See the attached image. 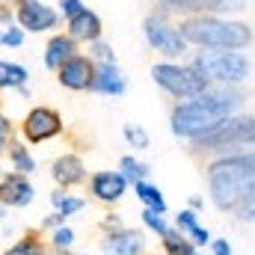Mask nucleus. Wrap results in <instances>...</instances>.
I'll return each mask as SVG.
<instances>
[{
	"label": "nucleus",
	"mask_w": 255,
	"mask_h": 255,
	"mask_svg": "<svg viewBox=\"0 0 255 255\" xmlns=\"http://www.w3.org/2000/svg\"><path fill=\"white\" fill-rule=\"evenodd\" d=\"M238 107H241L238 92H229V89L214 92V89H208V92L196 95L193 101H184V104H178L172 110V133L187 136V139H199L211 128L226 122Z\"/></svg>",
	"instance_id": "obj_1"
},
{
	"label": "nucleus",
	"mask_w": 255,
	"mask_h": 255,
	"mask_svg": "<svg viewBox=\"0 0 255 255\" xmlns=\"http://www.w3.org/2000/svg\"><path fill=\"white\" fill-rule=\"evenodd\" d=\"M255 184V151L253 154H235L214 160L208 166V187L217 202V208L229 211L250 199V190Z\"/></svg>",
	"instance_id": "obj_2"
},
{
	"label": "nucleus",
	"mask_w": 255,
	"mask_h": 255,
	"mask_svg": "<svg viewBox=\"0 0 255 255\" xmlns=\"http://www.w3.org/2000/svg\"><path fill=\"white\" fill-rule=\"evenodd\" d=\"M178 33L187 45L217 48V51H241L253 42V30L241 21H226L217 15H190L181 21Z\"/></svg>",
	"instance_id": "obj_3"
},
{
	"label": "nucleus",
	"mask_w": 255,
	"mask_h": 255,
	"mask_svg": "<svg viewBox=\"0 0 255 255\" xmlns=\"http://www.w3.org/2000/svg\"><path fill=\"white\" fill-rule=\"evenodd\" d=\"M151 77L160 89H166L175 98H196L211 89V80L196 71L193 65H175V63H157L151 68Z\"/></svg>",
	"instance_id": "obj_4"
},
{
	"label": "nucleus",
	"mask_w": 255,
	"mask_h": 255,
	"mask_svg": "<svg viewBox=\"0 0 255 255\" xmlns=\"http://www.w3.org/2000/svg\"><path fill=\"white\" fill-rule=\"evenodd\" d=\"M193 68L202 71L208 80L220 83H241L250 74V60L238 51H205L193 60Z\"/></svg>",
	"instance_id": "obj_5"
},
{
	"label": "nucleus",
	"mask_w": 255,
	"mask_h": 255,
	"mask_svg": "<svg viewBox=\"0 0 255 255\" xmlns=\"http://www.w3.org/2000/svg\"><path fill=\"white\" fill-rule=\"evenodd\" d=\"M199 151L226 148V145H255V119L253 116H229L226 122L211 128L199 139H193Z\"/></svg>",
	"instance_id": "obj_6"
},
{
	"label": "nucleus",
	"mask_w": 255,
	"mask_h": 255,
	"mask_svg": "<svg viewBox=\"0 0 255 255\" xmlns=\"http://www.w3.org/2000/svg\"><path fill=\"white\" fill-rule=\"evenodd\" d=\"M142 33H145V42L157 51V54H163V57H181L184 51H187V42H184V36L178 33V27L175 24H169L163 15H157V12H151L145 21H142Z\"/></svg>",
	"instance_id": "obj_7"
},
{
	"label": "nucleus",
	"mask_w": 255,
	"mask_h": 255,
	"mask_svg": "<svg viewBox=\"0 0 255 255\" xmlns=\"http://www.w3.org/2000/svg\"><path fill=\"white\" fill-rule=\"evenodd\" d=\"M21 133H24V142H33V145L48 142L63 133V116L54 107H33L21 122Z\"/></svg>",
	"instance_id": "obj_8"
},
{
	"label": "nucleus",
	"mask_w": 255,
	"mask_h": 255,
	"mask_svg": "<svg viewBox=\"0 0 255 255\" xmlns=\"http://www.w3.org/2000/svg\"><path fill=\"white\" fill-rule=\"evenodd\" d=\"M15 18L24 33H48V30L60 27V12L39 0H21L15 6Z\"/></svg>",
	"instance_id": "obj_9"
},
{
	"label": "nucleus",
	"mask_w": 255,
	"mask_h": 255,
	"mask_svg": "<svg viewBox=\"0 0 255 255\" xmlns=\"http://www.w3.org/2000/svg\"><path fill=\"white\" fill-rule=\"evenodd\" d=\"M92 74H95V63H92V57H86V54H74L71 60H65V63L57 68L60 83H63L65 89H71V92L89 89V86H92Z\"/></svg>",
	"instance_id": "obj_10"
},
{
	"label": "nucleus",
	"mask_w": 255,
	"mask_h": 255,
	"mask_svg": "<svg viewBox=\"0 0 255 255\" xmlns=\"http://www.w3.org/2000/svg\"><path fill=\"white\" fill-rule=\"evenodd\" d=\"M36 196V187L27 175L18 172H6L0 178V205L3 208H27Z\"/></svg>",
	"instance_id": "obj_11"
},
{
	"label": "nucleus",
	"mask_w": 255,
	"mask_h": 255,
	"mask_svg": "<svg viewBox=\"0 0 255 255\" xmlns=\"http://www.w3.org/2000/svg\"><path fill=\"white\" fill-rule=\"evenodd\" d=\"M128 190V181L122 178V172H113V169H104V172H95L92 178H89V193L98 199V202H104V205H113V202H119Z\"/></svg>",
	"instance_id": "obj_12"
},
{
	"label": "nucleus",
	"mask_w": 255,
	"mask_h": 255,
	"mask_svg": "<svg viewBox=\"0 0 255 255\" xmlns=\"http://www.w3.org/2000/svg\"><path fill=\"white\" fill-rule=\"evenodd\" d=\"M51 178L57 181L60 190H71V187L86 181V166L77 154H63L51 163Z\"/></svg>",
	"instance_id": "obj_13"
},
{
	"label": "nucleus",
	"mask_w": 255,
	"mask_h": 255,
	"mask_svg": "<svg viewBox=\"0 0 255 255\" xmlns=\"http://www.w3.org/2000/svg\"><path fill=\"white\" fill-rule=\"evenodd\" d=\"M101 250H104V255H142L145 253V238H142V232L119 229L101 241Z\"/></svg>",
	"instance_id": "obj_14"
},
{
	"label": "nucleus",
	"mask_w": 255,
	"mask_h": 255,
	"mask_svg": "<svg viewBox=\"0 0 255 255\" xmlns=\"http://www.w3.org/2000/svg\"><path fill=\"white\" fill-rule=\"evenodd\" d=\"M65 27H68L65 36H71L74 42H86V45H92V42L101 39V18H98L92 9H83L80 15L68 18Z\"/></svg>",
	"instance_id": "obj_15"
},
{
	"label": "nucleus",
	"mask_w": 255,
	"mask_h": 255,
	"mask_svg": "<svg viewBox=\"0 0 255 255\" xmlns=\"http://www.w3.org/2000/svg\"><path fill=\"white\" fill-rule=\"evenodd\" d=\"M92 92H101V95H122L125 92V74L116 63H104V65H95V74H92Z\"/></svg>",
	"instance_id": "obj_16"
},
{
	"label": "nucleus",
	"mask_w": 255,
	"mask_h": 255,
	"mask_svg": "<svg viewBox=\"0 0 255 255\" xmlns=\"http://www.w3.org/2000/svg\"><path fill=\"white\" fill-rule=\"evenodd\" d=\"M77 54V42L71 39V36H65V33H57V36H51L48 39V45H45V65L51 68V71H57L65 60H71Z\"/></svg>",
	"instance_id": "obj_17"
},
{
	"label": "nucleus",
	"mask_w": 255,
	"mask_h": 255,
	"mask_svg": "<svg viewBox=\"0 0 255 255\" xmlns=\"http://www.w3.org/2000/svg\"><path fill=\"white\" fill-rule=\"evenodd\" d=\"M30 80V71L24 68L21 63H6L0 60V89H24Z\"/></svg>",
	"instance_id": "obj_18"
},
{
	"label": "nucleus",
	"mask_w": 255,
	"mask_h": 255,
	"mask_svg": "<svg viewBox=\"0 0 255 255\" xmlns=\"http://www.w3.org/2000/svg\"><path fill=\"white\" fill-rule=\"evenodd\" d=\"M9 163H12V172H18V175H30V172H36V157L30 154V148L24 145V142H18V139H12V145H9Z\"/></svg>",
	"instance_id": "obj_19"
},
{
	"label": "nucleus",
	"mask_w": 255,
	"mask_h": 255,
	"mask_svg": "<svg viewBox=\"0 0 255 255\" xmlns=\"http://www.w3.org/2000/svg\"><path fill=\"white\" fill-rule=\"evenodd\" d=\"M51 205H54V211H57L60 217H65V220H68L71 214L83 211V205H86V202H83L80 196H71V193H65V190H60V187H57V190L51 193Z\"/></svg>",
	"instance_id": "obj_20"
},
{
	"label": "nucleus",
	"mask_w": 255,
	"mask_h": 255,
	"mask_svg": "<svg viewBox=\"0 0 255 255\" xmlns=\"http://www.w3.org/2000/svg\"><path fill=\"white\" fill-rule=\"evenodd\" d=\"M133 190L139 196V202L145 205V211H157V214H166V202H163V196L157 187H151L148 181H136L133 184Z\"/></svg>",
	"instance_id": "obj_21"
},
{
	"label": "nucleus",
	"mask_w": 255,
	"mask_h": 255,
	"mask_svg": "<svg viewBox=\"0 0 255 255\" xmlns=\"http://www.w3.org/2000/svg\"><path fill=\"white\" fill-rule=\"evenodd\" d=\"M178 232H181V235H190V244H208V241H211V235H208L205 229H199L193 211H181V214H178Z\"/></svg>",
	"instance_id": "obj_22"
},
{
	"label": "nucleus",
	"mask_w": 255,
	"mask_h": 255,
	"mask_svg": "<svg viewBox=\"0 0 255 255\" xmlns=\"http://www.w3.org/2000/svg\"><path fill=\"white\" fill-rule=\"evenodd\" d=\"M42 250H45V244L39 241V235H36V232H27V235L18 238L12 247H6L3 255H42Z\"/></svg>",
	"instance_id": "obj_23"
},
{
	"label": "nucleus",
	"mask_w": 255,
	"mask_h": 255,
	"mask_svg": "<svg viewBox=\"0 0 255 255\" xmlns=\"http://www.w3.org/2000/svg\"><path fill=\"white\" fill-rule=\"evenodd\" d=\"M163 238V250L169 255H193V247L190 241H187V235H181V232H166V235H160Z\"/></svg>",
	"instance_id": "obj_24"
},
{
	"label": "nucleus",
	"mask_w": 255,
	"mask_h": 255,
	"mask_svg": "<svg viewBox=\"0 0 255 255\" xmlns=\"http://www.w3.org/2000/svg\"><path fill=\"white\" fill-rule=\"evenodd\" d=\"M166 9H175V12H202L205 9H214V0H160Z\"/></svg>",
	"instance_id": "obj_25"
},
{
	"label": "nucleus",
	"mask_w": 255,
	"mask_h": 255,
	"mask_svg": "<svg viewBox=\"0 0 255 255\" xmlns=\"http://www.w3.org/2000/svg\"><path fill=\"white\" fill-rule=\"evenodd\" d=\"M122 178L125 181H145V175H148V166L145 163H139V160H133V157H122Z\"/></svg>",
	"instance_id": "obj_26"
},
{
	"label": "nucleus",
	"mask_w": 255,
	"mask_h": 255,
	"mask_svg": "<svg viewBox=\"0 0 255 255\" xmlns=\"http://www.w3.org/2000/svg\"><path fill=\"white\" fill-rule=\"evenodd\" d=\"M89 57H92V63H95V65L116 63V54H113V48H110L107 42H101V39H98V42H92V54H89Z\"/></svg>",
	"instance_id": "obj_27"
},
{
	"label": "nucleus",
	"mask_w": 255,
	"mask_h": 255,
	"mask_svg": "<svg viewBox=\"0 0 255 255\" xmlns=\"http://www.w3.org/2000/svg\"><path fill=\"white\" fill-rule=\"evenodd\" d=\"M125 139L128 145H133V148H148V133H145V128L139 125H125Z\"/></svg>",
	"instance_id": "obj_28"
},
{
	"label": "nucleus",
	"mask_w": 255,
	"mask_h": 255,
	"mask_svg": "<svg viewBox=\"0 0 255 255\" xmlns=\"http://www.w3.org/2000/svg\"><path fill=\"white\" fill-rule=\"evenodd\" d=\"M51 247H60V250H71L74 247V232L68 226H60L51 232Z\"/></svg>",
	"instance_id": "obj_29"
},
{
	"label": "nucleus",
	"mask_w": 255,
	"mask_h": 255,
	"mask_svg": "<svg viewBox=\"0 0 255 255\" xmlns=\"http://www.w3.org/2000/svg\"><path fill=\"white\" fill-rule=\"evenodd\" d=\"M142 223H145L151 232H157V235H166V232H169L163 214H157V211H142Z\"/></svg>",
	"instance_id": "obj_30"
},
{
	"label": "nucleus",
	"mask_w": 255,
	"mask_h": 255,
	"mask_svg": "<svg viewBox=\"0 0 255 255\" xmlns=\"http://www.w3.org/2000/svg\"><path fill=\"white\" fill-rule=\"evenodd\" d=\"M12 136H15V125H12V122L0 113V154H6V151H9Z\"/></svg>",
	"instance_id": "obj_31"
},
{
	"label": "nucleus",
	"mask_w": 255,
	"mask_h": 255,
	"mask_svg": "<svg viewBox=\"0 0 255 255\" xmlns=\"http://www.w3.org/2000/svg\"><path fill=\"white\" fill-rule=\"evenodd\" d=\"M3 45H6V48H21V45H24V30L15 27V24H9V27L3 30Z\"/></svg>",
	"instance_id": "obj_32"
},
{
	"label": "nucleus",
	"mask_w": 255,
	"mask_h": 255,
	"mask_svg": "<svg viewBox=\"0 0 255 255\" xmlns=\"http://www.w3.org/2000/svg\"><path fill=\"white\" fill-rule=\"evenodd\" d=\"M86 6H83V0H60V12L65 15V21L68 18H74V15H80Z\"/></svg>",
	"instance_id": "obj_33"
},
{
	"label": "nucleus",
	"mask_w": 255,
	"mask_h": 255,
	"mask_svg": "<svg viewBox=\"0 0 255 255\" xmlns=\"http://www.w3.org/2000/svg\"><path fill=\"white\" fill-rule=\"evenodd\" d=\"M247 0H214V12H241Z\"/></svg>",
	"instance_id": "obj_34"
},
{
	"label": "nucleus",
	"mask_w": 255,
	"mask_h": 255,
	"mask_svg": "<svg viewBox=\"0 0 255 255\" xmlns=\"http://www.w3.org/2000/svg\"><path fill=\"white\" fill-rule=\"evenodd\" d=\"M60 226H65V217H60L57 211H54L51 217H45V220H42V229H51V232H54V229H60Z\"/></svg>",
	"instance_id": "obj_35"
},
{
	"label": "nucleus",
	"mask_w": 255,
	"mask_h": 255,
	"mask_svg": "<svg viewBox=\"0 0 255 255\" xmlns=\"http://www.w3.org/2000/svg\"><path fill=\"white\" fill-rule=\"evenodd\" d=\"M214 255H232V247L226 241H214Z\"/></svg>",
	"instance_id": "obj_36"
},
{
	"label": "nucleus",
	"mask_w": 255,
	"mask_h": 255,
	"mask_svg": "<svg viewBox=\"0 0 255 255\" xmlns=\"http://www.w3.org/2000/svg\"><path fill=\"white\" fill-rule=\"evenodd\" d=\"M0 24H12V12H9V3H0Z\"/></svg>",
	"instance_id": "obj_37"
},
{
	"label": "nucleus",
	"mask_w": 255,
	"mask_h": 255,
	"mask_svg": "<svg viewBox=\"0 0 255 255\" xmlns=\"http://www.w3.org/2000/svg\"><path fill=\"white\" fill-rule=\"evenodd\" d=\"M42 255H71V250H60V247H51V244H45Z\"/></svg>",
	"instance_id": "obj_38"
},
{
	"label": "nucleus",
	"mask_w": 255,
	"mask_h": 255,
	"mask_svg": "<svg viewBox=\"0 0 255 255\" xmlns=\"http://www.w3.org/2000/svg\"><path fill=\"white\" fill-rule=\"evenodd\" d=\"M6 211H9V208H3V205H0V220H3V217H6Z\"/></svg>",
	"instance_id": "obj_39"
},
{
	"label": "nucleus",
	"mask_w": 255,
	"mask_h": 255,
	"mask_svg": "<svg viewBox=\"0 0 255 255\" xmlns=\"http://www.w3.org/2000/svg\"><path fill=\"white\" fill-rule=\"evenodd\" d=\"M250 220H255V205L250 208Z\"/></svg>",
	"instance_id": "obj_40"
},
{
	"label": "nucleus",
	"mask_w": 255,
	"mask_h": 255,
	"mask_svg": "<svg viewBox=\"0 0 255 255\" xmlns=\"http://www.w3.org/2000/svg\"><path fill=\"white\" fill-rule=\"evenodd\" d=\"M0 45H3V33H0Z\"/></svg>",
	"instance_id": "obj_41"
},
{
	"label": "nucleus",
	"mask_w": 255,
	"mask_h": 255,
	"mask_svg": "<svg viewBox=\"0 0 255 255\" xmlns=\"http://www.w3.org/2000/svg\"><path fill=\"white\" fill-rule=\"evenodd\" d=\"M193 255H196V253H193Z\"/></svg>",
	"instance_id": "obj_42"
}]
</instances>
